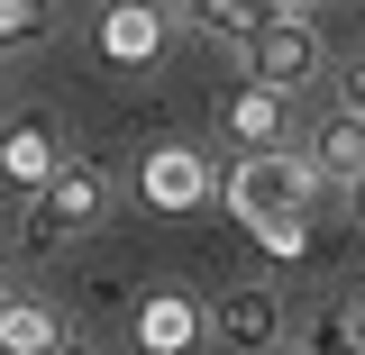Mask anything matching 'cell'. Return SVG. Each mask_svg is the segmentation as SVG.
<instances>
[{"label":"cell","mask_w":365,"mask_h":355,"mask_svg":"<svg viewBox=\"0 0 365 355\" xmlns=\"http://www.w3.org/2000/svg\"><path fill=\"white\" fill-rule=\"evenodd\" d=\"M311 201H319V182H311V164L292 155V146H247V164L228 174V210L256 228L265 246H302V219H311Z\"/></svg>","instance_id":"obj_1"},{"label":"cell","mask_w":365,"mask_h":355,"mask_svg":"<svg viewBox=\"0 0 365 355\" xmlns=\"http://www.w3.org/2000/svg\"><path fill=\"white\" fill-rule=\"evenodd\" d=\"M110 201H119V191H110V174H101V164H46V182L37 191H28V246H73V237H83V228H101L110 219Z\"/></svg>","instance_id":"obj_2"},{"label":"cell","mask_w":365,"mask_h":355,"mask_svg":"<svg viewBox=\"0 0 365 355\" xmlns=\"http://www.w3.org/2000/svg\"><path fill=\"white\" fill-rule=\"evenodd\" d=\"M319 64H329V46H319L311 9H265V28L247 37V83L265 91H311Z\"/></svg>","instance_id":"obj_3"},{"label":"cell","mask_w":365,"mask_h":355,"mask_svg":"<svg viewBox=\"0 0 365 355\" xmlns=\"http://www.w3.org/2000/svg\"><path fill=\"white\" fill-rule=\"evenodd\" d=\"M101 64H119V73H146V64H165V46H174V9L165 0H101Z\"/></svg>","instance_id":"obj_4"},{"label":"cell","mask_w":365,"mask_h":355,"mask_svg":"<svg viewBox=\"0 0 365 355\" xmlns=\"http://www.w3.org/2000/svg\"><path fill=\"white\" fill-rule=\"evenodd\" d=\"M210 328H220V346H237V355H274V346H283V301H274V282H237V292H220Z\"/></svg>","instance_id":"obj_5"},{"label":"cell","mask_w":365,"mask_h":355,"mask_svg":"<svg viewBox=\"0 0 365 355\" xmlns=\"http://www.w3.org/2000/svg\"><path fill=\"white\" fill-rule=\"evenodd\" d=\"M137 191H146V210H192L201 201V155L192 146H155L146 174H137Z\"/></svg>","instance_id":"obj_6"},{"label":"cell","mask_w":365,"mask_h":355,"mask_svg":"<svg viewBox=\"0 0 365 355\" xmlns=\"http://www.w3.org/2000/svg\"><path fill=\"white\" fill-rule=\"evenodd\" d=\"M302 164H311V182H338V191H356V174H365V137H356V100H347V110H338V119L319 128V146L302 155Z\"/></svg>","instance_id":"obj_7"},{"label":"cell","mask_w":365,"mask_h":355,"mask_svg":"<svg viewBox=\"0 0 365 355\" xmlns=\"http://www.w3.org/2000/svg\"><path fill=\"white\" fill-rule=\"evenodd\" d=\"M64 337V319L46 310V301H28V292H0V355H46Z\"/></svg>","instance_id":"obj_8"},{"label":"cell","mask_w":365,"mask_h":355,"mask_svg":"<svg viewBox=\"0 0 365 355\" xmlns=\"http://www.w3.org/2000/svg\"><path fill=\"white\" fill-rule=\"evenodd\" d=\"M220 128H237L247 146H283V91L237 83V91H228V110H220Z\"/></svg>","instance_id":"obj_9"},{"label":"cell","mask_w":365,"mask_h":355,"mask_svg":"<svg viewBox=\"0 0 365 355\" xmlns=\"http://www.w3.org/2000/svg\"><path fill=\"white\" fill-rule=\"evenodd\" d=\"M182 28L192 37H220V46H247L265 28V0H182Z\"/></svg>","instance_id":"obj_10"},{"label":"cell","mask_w":365,"mask_h":355,"mask_svg":"<svg viewBox=\"0 0 365 355\" xmlns=\"http://www.w3.org/2000/svg\"><path fill=\"white\" fill-rule=\"evenodd\" d=\"M55 37V0H0V55H28Z\"/></svg>","instance_id":"obj_11"},{"label":"cell","mask_w":365,"mask_h":355,"mask_svg":"<svg viewBox=\"0 0 365 355\" xmlns=\"http://www.w3.org/2000/svg\"><path fill=\"white\" fill-rule=\"evenodd\" d=\"M46 164H55V146H46V128L28 119V128H9V146H0V174L19 182V191H37L46 182Z\"/></svg>","instance_id":"obj_12"},{"label":"cell","mask_w":365,"mask_h":355,"mask_svg":"<svg viewBox=\"0 0 365 355\" xmlns=\"http://www.w3.org/2000/svg\"><path fill=\"white\" fill-rule=\"evenodd\" d=\"M192 328H201V319L182 310V301H146V319H137V346H146V355H182V346H192Z\"/></svg>","instance_id":"obj_13"},{"label":"cell","mask_w":365,"mask_h":355,"mask_svg":"<svg viewBox=\"0 0 365 355\" xmlns=\"http://www.w3.org/2000/svg\"><path fill=\"white\" fill-rule=\"evenodd\" d=\"M311 355H356V319H319V337H311Z\"/></svg>","instance_id":"obj_14"},{"label":"cell","mask_w":365,"mask_h":355,"mask_svg":"<svg viewBox=\"0 0 365 355\" xmlns=\"http://www.w3.org/2000/svg\"><path fill=\"white\" fill-rule=\"evenodd\" d=\"M46 355H91V346H73V337H55V346H46Z\"/></svg>","instance_id":"obj_15"},{"label":"cell","mask_w":365,"mask_h":355,"mask_svg":"<svg viewBox=\"0 0 365 355\" xmlns=\"http://www.w3.org/2000/svg\"><path fill=\"white\" fill-rule=\"evenodd\" d=\"M265 9H311V0H265Z\"/></svg>","instance_id":"obj_16"},{"label":"cell","mask_w":365,"mask_h":355,"mask_svg":"<svg viewBox=\"0 0 365 355\" xmlns=\"http://www.w3.org/2000/svg\"><path fill=\"white\" fill-rule=\"evenodd\" d=\"M0 292H9V282H0Z\"/></svg>","instance_id":"obj_17"},{"label":"cell","mask_w":365,"mask_h":355,"mask_svg":"<svg viewBox=\"0 0 365 355\" xmlns=\"http://www.w3.org/2000/svg\"><path fill=\"white\" fill-rule=\"evenodd\" d=\"M302 355H311V346H302Z\"/></svg>","instance_id":"obj_18"}]
</instances>
